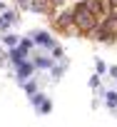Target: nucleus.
I'll return each instance as SVG.
<instances>
[{
  "label": "nucleus",
  "instance_id": "20e7f679",
  "mask_svg": "<svg viewBox=\"0 0 117 127\" xmlns=\"http://www.w3.org/2000/svg\"><path fill=\"white\" fill-rule=\"evenodd\" d=\"M35 40H37L40 45H52V40H50V35H45V32H35Z\"/></svg>",
  "mask_w": 117,
  "mask_h": 127
},
{
  "label": "nucleus",
  "instance_id": "f03ea898",
  "mask_svg": "<svg viewBox=\"0 0 117 127\" xmlns=\"http://www.w3.org/2000/svg\"><path fill=\"white\" fill-rule=\"evenodd\" d=\"M92 35H95L97 40H102V42H115V40H117V18L110 15V18L100 20Z\"/></svg>",
  "mask_w": 117,
  "mask_h": 127
},
{
  "label": "nucleus",
  "instance_id": "7ed1b4c3",
  "mask_svg": "<svg viewBox=\"0 0 117 127\" xmlns=\"http://www.w3.org/2000/svg\"><path fill=\"white\" fill-rule=\"evenodd\" d=\"M52 25L55 28H60V30H70V28H75V15H72V10H62L60 15H55L52 18Z\"/></svg>",
  "mask_w": 117,
  "mask_h": 127
},
{
  "label": "nucleus",
  "instance_id": "f257e3e1",
  "mask_svg": "<svg viewBox=\"0 0 117 127\" xmlns=\"http://www.w3.org/2000/svg\"><path fill=\"white\" fill-rule=\"evenodd\" d=\"M72 15H75V28H77V32L80 35H92L95 32V28H97V18L92 15V13H87V10H80L77 5L72 8Z\"/></svg>",
  "mask_w": 117,
  "mask_h": 127
}]
</instances>
